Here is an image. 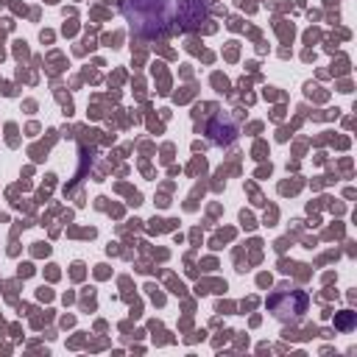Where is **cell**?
Returning a JSON list of instances; mask_svg holds the SVG:
<instances>
[{
    "instance_id": "1",
    "label": "cell",
    "mask_w": 357,
    "mask_h": 357,
    "mask_svg": "<svg viewBox=\"0 0 357 357\" xmlns=\"http://www.w3.org/2000/svg\"><path fill=\"white\" fill-rule=\"evenodd\" d=\"M123 14L137 36H167L173 33L170 0H123Z\"/></svg>"
},
{
    "instance_id": "2",
    "label": "cell",
    "mask_w": 357,
    "mask_h": 357,
    "mask_svg": "<svg viewBox=\"0 0 357 357\" xmlns=\"http://www.w3.org/2000/svg\"><path fill=\"white\" fill-rule=\"evenodd\" d=\"M212 0H170L173 31H198L209 20Z\"/></svg>"
},
{
    "instance_id": "3",
    "label": "cell",
    "mask_w": 357,
    "mask_h": 357,
    "mask_svg": "<svg viewBox=\"0 0 357 357\" xmlns=\"http://www.w3.org/2000/svg\"><path fill=\"white\" fill-rule=\"evenodd\" d=\"M307 304H310V298L298 287L276 290L268 296V312H273V318H279V321H298L304 315Z\"/></svg>"
},
{
    "instance_id": "4",
    "label": "cell",
    "mask_w": 357,
    "mask_h": 357,
    "mask_svg": "<svg viewBox=\"0 0 357 357\" xmlns=\"http://www.w3.org/2000/svg\"><path fill=\"white\" fill-rule=\"evenodd\" d=\"M206 131H209V137H212L215 145H229V142L237 137V123H234L231 114H218V117L209 123Z\"/></svg>"
}]
</instances>
